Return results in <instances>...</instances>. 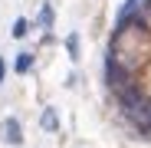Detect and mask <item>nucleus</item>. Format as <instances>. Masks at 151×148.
<instances>
[{
	"mask_svg": "<svg viewBox=\"0 0 151 148\" xmlns=\"http://www.w3.org/2000/svg\"><path fill=\"white\" fill-rule=\"evenodd\" d=\"M105 82L112 86V89H118V86H125V82H128V69H125L112 53L105 56Z\"/></svg>",
	"mask_w": 151,
	"mask_h": 148,
	"instance_id": "1",
	"label": "nucleus"
},
{
	"mask_svg": "<svg viewBox=\"0 0 151 148\" xmlns=\"http://www.w3.org/2000/svg\"><path fill=\"white\" fill-rule=\"evenodd\" d=\"M115 95H118V105H122V109H135V105H141V102H145V99H141V92H138L132 82L118 86V89H115Z\"/></svg>",
	"mask_w": 151,
	"mask_h": 148,
	"instance_id": "2",
	"label": "nucleus"
},
{
	"mask_svg": "<svg viewBox=\"0 0 151 148\" xmlns=\"http://www.w3.org/2000/svg\"><path fill=\"white\" fill-rule=\"evenodd\" d=\"M141 4H145V0H128V4H125V7L118 10V20H115V33H122L125 27H128V17H132V13H135Z\"/></svg>",
	"mask_w": 151,
	"mask_h": 148,
	"instance_id": "3",
	"label": "nucleus"
},
{
	"mask_svg": "<svg viewBox=\"0 0 151 148\" xmlns=\"http://www.w3.org/2000/svg\"><path fill=\"white\" fill-rule=\"evenodd\" d=\"M4 138H7L10 145H20V142H23V132H20V122H17V118H7V122H4Z\"/></svg>",
	"mask_w": 151,
	"mask_h": 148,
	"instance_id": "4",
	"label": "nucleus"
},
{
	"mask_svg": "<svg viewBox=\"0 0 151 148\" xmlns=\"http://www.w3.org/2000/svg\"><path fill=\"white\" fill-rule=\"evenodd\" d=\"M56 129H59L56 112H53V109H46V112H43V132H56Z\"/></svg>",
	"mask_w": 151,
	"mask_h": 148,
	"instance_id": "5",
	"label": "nucleus"
},
{
	"mask_svg": "<svg viewBox=\"0 0 151 148\" xmlns=\"http://www.w3.org/2000/svg\"><path fill=\"white\" fill-rule=\"evenodd\" d=\"M40 27L43 30L53 27V7H49V4H43V10H40Z\"/></svg>",
	"mask_w": 151,
	"mask_h": 148,
	"instance_id": "6",
	"label": "nucleus"
},
{
	"mask_svg": "<svg viewBox=\"0 0 151 148\" xmlns=\"http://www.w3.org/2000/svg\"><path fill=\"white\" fill-rule=\"evenodd\" d=\"M66 49H69V56H72V59H79V36H76V33L66 36Z\"/></svg>",
	"mask_w": 151,
	"mask_h": 148,
	"instance_id": "7",
	"label": "nucleus"
},
{
	"mask_svg": "<svg viewBox=\"0 0 151 148\" xmlns=\"http://www.w3.org/2000/svg\"><path fill=\"white\" fill-rule=\"evenodd\" d=\"M30 69H33V56H30V53H23V56L17 59V72H30Z\"/></svg>",
	"mask_w": 151,
	"mask_h": 148,
	"instance_id": "8",
	"label": "nucleus"
},
{
	"mask_svg": "<svg viewBox=\"0 0 151 148\" xmlns=\"http://www.w3.org/2000/svg\"><path fill=\"white\" fill-rule=\"evenodd\" d=\"M27 30H30V20H17V23H13V36H17V40L27 36Z\"/></svg>",
	"mask_w": 151,
	"mask_h": 148,
	"instance_id": "9",
	"label": "nucleus"
},
{
	"mask_svg": "<svg viewBox=\"0 0 151 148\" xmlns=\"http://www.w3.org/2000/svg\"><path fill=\"white\" fill-rule=\"evenodd\" d=\"M4 76H7V66H4V59H0V82H4Z\"/></svg>",
	"mask_w": 151,
	"mask_h": 148,
	"instance_id": "10",
	"label": "nucleus"
}]
</instances>
